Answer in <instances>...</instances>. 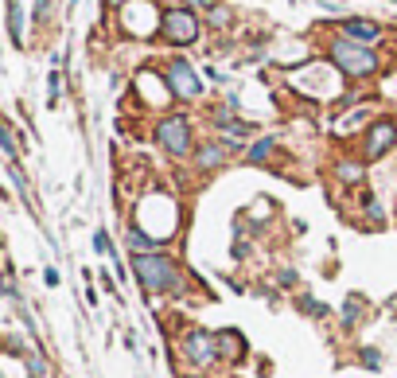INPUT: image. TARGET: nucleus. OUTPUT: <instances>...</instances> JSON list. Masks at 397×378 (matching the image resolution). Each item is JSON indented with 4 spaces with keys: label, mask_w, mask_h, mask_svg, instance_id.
<instances>
[{
    "label": "nucleus",
    "mask_w": 397,
    "mask_h": 378,
    "mask_svg": "<svg viewBox=\"0 0 397 378\" xmlns=\"http://www.w3.org/2000/svg\"><path fill=\"white\" fill-rule=\"evenodd\" d=\"M129 269H133V277H137V285L144 289V297L183 300L191 289H195V277L171 258L168 249H156V254H129Z\"/></svg>",
    "instance_id": "nucleus-1"
},
{
    "label": "nucleus",
    "mask_w": 397,
    "mask_h": 378,
    "mask_svg": "<svg viewBox=\"0 0 397 378\" xmlns=\"http://www.w3.org/2000/svg\"><path fill=\"white\" fill-rule=\"evenodd\" d=\"M176 355L187 363L191 370H198V375H210V367H219V339H214V331L198 328V324H183L176 336Z\"/></svg>",
    "instance_id": "nucleus-2"
},
{
    "label": "nucleus",
    "mask_w": 397,
    "mask_h": 378,
    "mask_svg": "<svg viewBox=\"0 0 397 378\" xmlns=\"http://www.w3.org/2000/svg\"><path fill=\"white\" fill-rule=\"evenodd\" d=\"M152 140L160 145V152H168L171 160H191L195 156V125L187 113H164L152 125Z\"/></svg>",
    "instance_id": "nucleus-3"
},
{
    "label": "nucleus",
    "mask_w": 397,
    "mask_h": 378,
    "mask_svg": "<svg viewBox=\"0 0 397 378\" xmlns=\"http://www.w3.org/2000/svg\"><path fill=\"white\" fill-rule=\"evenodd\" d=\"M328 59L335 63V70L347 74V79H374L378 70H382L374 47H358V43H350V40H331Z\"/></svg>",
    "instance_id": "nucleus-4"
},
{
    "label": "nucleus",
    "mask_w": 397,
    "mask_h": 378,
    "mask_svg": "<svg viewBox=\"0 0 397 378\" xmlns=\"http://www.w3.org/2000/svg\"><path fill=\"white\" fill-rule=\"evenodd\" d=\"M198 35H203V24H198V16L191 8H183V4L164 8V16H160V40L164 43L191 47V43H198Z\"/></svg>",
    "instance_id": "nucleus-5"
},
{
    "label": "nucleus",
    "mask_w": 397,
    "mask_h": 378,
    "mask_svg": "<svg viewBox=\"0 0 397 378\" xmlns=\"http://www.w3.org/2000/svg\"><path fill=\"white\" fill-rule=\"evenodd\" d=\"M164 82H168L171 98L176 101H198L203 98V79H198V70L191 67L183 55H176V59L164 63Z\"/></svg>",
    "instance_id": "nucleus-6"
},
{
    "label": "nucleus",
    "mask_w": 397,
    "mask_h": 378,
    "mask_svg": "<svg viewBox=\"0 0 397 378\" xmlns=\"http://www.w3.org/2000/svg\"><path fill=\"white\" fill-rule=\"evenodd\" d=\"M397 149V121L394 117H374L362 133V160L374 164V160H386Z\"/></svg>",
    "instance_id": "nucleus-7"
},
{
    "label": "nucleus",
    "mask_w": 397,
    "mask_h": 378,
    "mask_svg": "<svg viewBox=\"0 0 397 378\" xmlns=\"http://www.w3.org/2000/svg\"><path fill=\"white\" fill-rule=\"evenodd\" d=\"M234 156H238V152L230 149V145H226L222 137H210V140H203V145L195 149L191 164H195V172H198V176H214V172H219V168H226V164H230Z\"/></svg>",
    "instance_id": "nucleus-8"
},
{
    "label": "nucleus",
    "mask_w": 397,
    "mask_h": 378,
    "mask_svg": "<svg viewBox=\"0 0 397 378\" xmlns=\"http://www.w3.org/2000/svg\"><path fill=\"white\" fill-rule=\"evenodd\" d=\"M339 35L350 40V43H358V47H374V43H382V24L362 20V16H350V20L339 24Z\"/></svg>",
    "instance_id": "nucleus-9"
},
{
    "label": "nucleus",
    "mask_w": 397,
    "mask_h": 378,
    "mask_svg": "<svg viewBox=\"0 0 397 378\" xmlns=\"http://www.w3.org/2000/svg\"><path fill=\"white\" fill-rule=\"evenodd\" d=\"M214 339H219V359L226 363V367H238L242 359L249 355V343H246V336H242L238 328H219Z\"/></svg>",
    "instance_id": "nucleus-10"
},
{
    "label": "nucleus",
    "mask_w": 397,
    "mask_h": 378,
    "mask_svg": "<svg viewBox=\"0 0 397 378\" xmlns=\"http://www.w3.org/2000/svg\"><path fill=\"white\" fill-rule=\"evenodd\" d=\"M370 316V304H366V297H358V293H350L347 300H343V309H339V328L343 331H355L362 320Z\"/></svg>",
    "instance_id": "nucleus-11"
},
{
    "label": "nucleus",
    "mask_w": 397,
    "mask_h": 378,
    "mask_svg": "<svg viewBox=\"0 0 397 378\" xmlns=\"http://www.w3.org/2000/svg\"><path fill=\"white\" fill-rule=\"evenodd\" d=\"M125 246H129V254H156V249H164V238H156V234H149L144 227L129 222V230H125Z\"/></svg>",
    "instance_id": "nucleus-12"
},
{
    "label": "nucleus",
    "mask_w": 397,
    "mask_h": 378,
    "mask_svg": "<svg viewBox=\"0 0 397 378\" xmlns=\"http://www.w3.org/2000/svg\"><path fill=\"white\" fill-rule=\"evenodd\" d=\"M335 179L343 183V188H358V183L366 179V160H339Z\"/></svg>",
    "instance_id": "nucleus-13"
},
{
    "label": "nucleus",
    "mask_w": 397,
    "mask_h": 378,
    "mask_svg": "<svg viewBox=\"0 0 397 378\" xmlns=\"http://www.w3.org/2000/svg\"><path fill=\"white\" fill-rule=\"evenodd\" d=\"M273 156H277V137H261L246 149V164H269Z\"/></svg>",
    "instance_id": "nucleus-14"
},
{
    "label": "nucleus",
    "mask_w": 397,
    "mask_h": 378,
    "mask_svg": "<svg viewBox=\"0 0 397 378\" xmlns=\"http://www.w3.org/2000/svg\"><path fill=\"white\" fill-rule=\"evenodd\" d=\"M296 304H300V312H304V316H312V320H328L331 316L328 304H323V300H316V297H308V293H300Z\"/></svg>",
    "instance_id": "nucleus-15"
},
{
    "label": "nucleus",
    "mask_w": 397,
    "mask_h": 378,
    "mask_svg": "<svg viewBox=\"0 0 397 378\" xmlns=\"http://www.w3.org/2000/svg\"><path fill=\"white\" fill-rule=\"evenodd\" d=\"M8 31H12V43L20 47L24 43V16H20V4H16V0H8Z\"/></svg>",
    "instance_id": "nucleus-16"
},
{
    "label": "nucleus",
    "mask_w": 397,
    "mask_h": 378,
    "mask_svg": "<svg viewBox=\"0 0 397 378\" xmlns=\"http://www.w3.org/2000/svg\"><path fill=\"white\" fill-rule=\"evenodd\" d=\"M0 149L8 152V160L20 156V145H16V137H12V129H8V121L4 117H0Z\"/></svg>",
    "instance_id": "nucleus-17"
},
{
    "label": "nucleus",
    "mask_w": 397,
    "mask_h": 378,
    "mask_svg": "<svg viewBox=\"0 0 397 378\" xmlns=\"http://www.w3.org/2000/svg\"><path fill=\"white\" fill-rule=\"evenodd\" d=\"M94 249H98V254H105V258H113V261L121 258L117 246L110 242V234H105V230H94Z\"/></svg>",
    "instance_id": "nucleus-18"
},
{
    "label": "nucleus",
    "mask_w": 397,
    "mask_h": 378,
    "mask_svg": "<svg viewBox=\"0 0 397 378\" xmlns=\"http://www.w3.org/2000/svg\"><path fill=\"white\" fill-rule=\"evenodd\" d=\"M358 363L366 370H382V351L378 347H358Z\"/></svg>",
    "instance_id": "nucleus-19"
},
{
    "label": "nucleus",
    "mask_w": 397,
    "mask_h": 378,
    "mask_svg": "<svg viewBox=\"0 0 397 378\" xmlns=\"http://www.w3.org/2000/svg\"><path fill=\"white\" fill-rule=\"evenodd\" d=\"M207 16H210V28H219V31L234 24V12H230V8H222V4H219V8H210Z\"/></svg>",
    "instance_id": "nucleus-20"
},
{
    "label": "nucleus",
    "mask_w": 397,
    "mask_h": 378,
    "mask_svg": "<svg viewBox=\"0 0 397 378\" xmlns=\"http://www.w3.org/2000/svg\"><path fill=\"white\" fill-rule=\"evenodd\" d=\"M277 285H280V289H296L300 277L292 273V269H280V273H277Z\"/></svg>",
    "instance_id": "nucleus-21"
},
{
    "label": "nucleus",
    "mask_w": 397,
    "mask_h": 378,
    "mask_svg": "<svg viewBox=\"0 0 397 378\" xmlns=\"http://www.w3.org/2000/svg\"><path fill=\"white\" fill-rule=\"evenodd\" d=\"M59 94H62V74L55 70L51 74V106H59Z\"/></svg>",
    "instance_id": "nucleus-22"
},
{
    "label": "nucleus",
    "mask_w": 397,
    "mask_h": 378,
    "mask_svg": "<svg viewBox=\"0 0 397 378\" xmlns=\"http://www.w3.org/2000/svg\"><path fill=\"white\" fill-rule=\"evenodd\" d=\"M366 117V110H358V113H350V117H343V125H339V129L343 133H350V129H358V121Z\"/></svg>",
    "instance_id": "nucleus-23"
},
{
    "label": "nucleus",
    "mask_w": 397,
    "mask_h": 378,
    "mask_svg": "<svg viewBox=\"0 0 397 378\" xmlns=\"http://www.w3.org/2000/svg\"><path fill=\"white\" fill-rule=\"evenodd\" d=\"M183 8H191V12H195V8H219V0H183Z\"/></svg>",
    "instance_id": "nucleus-24"
},
{
    "label": "nucleus",
    "mask_w": 397,
    "mask_h": 378,
    "mask_svg": "<svg viewBox=\"0 0 397 378\" xmlns=\"http://www.w3.org/2000/svg\"><path fill=\"white\" fill-rule=\"evenodd\" d=\"M47 12H51V0H35V20H47Z\"/></svg>",
    "instance_id": "nucleus-25"
},
{
    "label": "nucleus",
    "mask_w": 397,
    "mask_h": 378,
    "mask_svg": "<svg viewBox=\"0 0 397 378\" xmlns=\"http://www.w3.org/2000/svg\"><path fill=\"white\" fill-rule=\"evenodd\" d=\"M129 0H105V8H125Z\"/></svg>",
    "instance_id": "nucleus-26"
},
{
    "label": "nucleus",
    "mask_w": 397,
    "mask_h": 378,
    "mask_svg": "<svg viewBox=\"0 0 397 378\" xmlns=\"http://www.w3.org/2000/svg\"><path fill=\"white\" fill-rule=\"evenodd\" d=\"M179 378H210V375H198V370H187V375H179Z\"/></svg>",
    "instance_id": "nucleus-27"
},
{
    "label": "nucleus",
    "mask_w": 397,
    "mask_h": 378,
    "mask_svg": "<svg viewBox=\"0 0 397 378\" xmlns=\"http://www.w3.org/2000/svg\"><path fill=\"white\" fill-rule=\"evenodd\" d=\"M70 4H78V0H70Z\"/></svg>",
    "instance_id": "nucleus-28"
}]
</instances>
